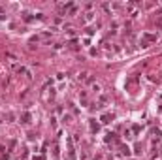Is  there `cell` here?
<instances>
[{
	"mask_svg": "<svg viewBox=\"0 0 162 160\" xmlns=\"http://www.w3.org/2000/svg\"><path fill=\"white\" fill-rule=\"evenodd\" d=\"M109 121H111V117H109V115H104V117H102V122H104V124H107Z\"/></svg>",
	"mask_w": 162,
	"mask_h": 160,
	"instance_id": "cell-4",
	"label": "cell"
},
{
	"mask_svg": "<svg viewBox=\"0 0 162 160\" xmlns=\"http://www.w3.org/2000/svg\"><path fill=\"white\" fill-rule=\"evenodd\" d=\"M121 151H123V155H130V149H128V147H123Z\"/></svg>",
	"mask_w": 162,
	"mask_h": 160,
	"instance_id": "cell-5",
	"label": "cell"
},
{
	"mask_svg": "<svg viewBox=\"0 0 162 160\" xmlns=\"http://www.w3.org/2000/svg\"><path fill=\"white\" fill-rule=\"evenodd\" d=\"M17 74H19V76L23 74V76H25L26 79H30V77H32V74H30V70H28V68H25V66H17Z\"/></svg>",
	"mask_w": 162,
	"mask_h": 160,
	"instance_id": "cell-1",
	"label": "cell"
},
{
	"mask_svg": "<svg viewBox=\"0 0 162 160\" xmlns=\"http://www.w3.org/2000/svg\"><path fill=\"white\" fill-rule=\"evenodd\" d=\"M89 76H90L89 72H83V74H79V81H89Z\"/></svg>",
	"mask_w": 162,
	"mask_h": 160,
	"instance_id": "cell-2",
	"label": "cell"
},
{
	"mask_svg": "<svg viewBox=\"0 0 162 160\" xmlns=\"http://www.w3.org/2000/svg\"><path fill=\"white\" fill-rule=\"evenodd\" d=\"M21 119H23L21 122H25V124H26V122H30V115H28V113H23V117H21Z\"/></svg>",
	"mask_w": 162,
	"mask_h": 160,
	"instance_id": "cell-3",
	"label": "cell"
}]
</instances>
